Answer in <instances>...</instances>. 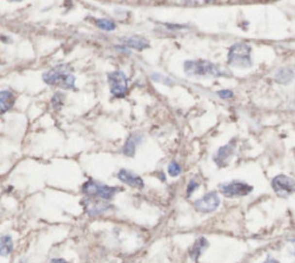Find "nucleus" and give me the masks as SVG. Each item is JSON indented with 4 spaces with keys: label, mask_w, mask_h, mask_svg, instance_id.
I'll return each instance as SVG.
<instances>
[{
    "label": "nucleus",
    "mask_w": 295,
    "mask_h": 263,
    "mask_svg": "<svg viewBox=\"0 0 295 263\" xmlns=\"http://www.w3.org/2000/svg\"><path fill=\"white\" fill-rule=\"evenodd\" d=\"M85 209H87L88 214L90 216H97L106 212L107 209H110L111 206L109 203H106L105 200H100V198H91L89 197L88 200L84 201Z\"/></svg>",
    "instance_id": "9"
},
{
    "label": "nucleus",
    "mask_w": 295,
    "mask_h": 263,
    "mask_svg": "<svg viewBox=\"0 0 295 263\" xmlns=\"http://www.w3.org/2000/svg\"><path fill=\"white\" fill-rule=\"evenodd\" d=\"M207 247H208L207 240H205L204 238H199V239L195 243V245L193 246L192 252H190V256H192V259L195 260V261H197L199 255H201L203 250H204V248H207Z\"/></svg>",
    "instance_id": "17"
},
{
    "label": "nucleus",
    "mask_w": 295,
    "mask_h": 263,
    "mask_svg": "<svg viewBox=\"0 0 295 263\" xmlns=\"http://www.w3.org/2000/svg\"><path fill=\"white\" fill-rule=\"evenodd\" d=\"M271 187L277 195L281 197H287L295 193V179L285 174H279L271 181Z\"/></svg>",
    "instance_id": "5"
},
{
    "label": "nucleus",
    "mask_w": 295,
    "mask_h": 263,
    "mask_svg": "<svg viewBox=\"0 0 295 263\" xmlns=\"http://www.w3.org/2000/svg\"><path fill=\"white\" fill-rule=\"evenodd\" d=\"M96 26L101 30H105V32H112L116 28V24L109 19H97Z\"/></svg>",
    "instance_id": "18"
},
{
    "label": "nucleus",
    "mask_w": 295,
    "mask_h": 263,
    "mask_svg": "<svg viewBox=\"0 0 295 263\" xmlns=\"http://www.w3.org/2000/svg\"><path fill=\"white\" fill-rule=\"evenodd\" d=\"M183 69L184 73L189 76H214V78L229 76L227 72L208 60H188L184 63Z\"/></svg>",
    "instance_id": "2"
},
{
    "label": "nucleus",
    "mask_w": 295,
    "mask_h": 263,
    "mask_svg": "<svg viewBox=\"0 0 295 263\" xmlns=\"http://www.w3.org/2000/svg\"><path fill=\"white\" fill-rule=\"evenodd\" d=\"M118 179L121 180L122 182L127 183L128 186H131V187H134V188H143L144 187V182L143 180L141 177H138L137 174H135L131 172V171H128V170H120L118 172Z\"/></svg>",
    "instance_id": "10"
},
{
    "label": "nucleus",
    "mask_w": 295,
    "mask_h": 263,
    "mask_svg": "<svg viewBox=\"0 0 295 263\" xmlns=\"http://www.w3.org/2000/svg\"><path fill=\"white\" fill-rule=\"evenodd\" d=\"M273 79H275V81L279 84H290L294 81L295 73L293 69L287 68V67H282V68H279L278 71L275 73Z\"/></svg>",
    "instance_id": "12"
},
{
    "label": "nucleus",
    "mask_w": 295,
    "mask_h": 263,
    "mask_svg": "<svg viewBox=\"0 0 295 263\" xmlns=\"http://www.w3.org/2000/svg\"><path fill=\"white\" fill-rule=\"evenodd\" d=\"M220 198L216 192H210L194 202V207L199 213H212L219 207Z\"/></svg>",
    "instance_id": "8"
},
{
    "label": "nucleus",
    "mask_w": 295,
    "mask_h": 263,
    "mask_svg": "<svg viewBox=\"0 0 295 263\" xmlns=\"http://www.w3.org/2000/svg\"><path fill=\"white\" fill-rule=\"evenodd\" d=\"M9 1H21V0H9Z\"/></svg>",
    "instance_id": "26"
},
{
    "label": "nucleus",
    "mask_w": 295,
    "mask_h": 263,
    "mask_svg": "<svg viewBox=\"0 0 295 263\" xmlns=\"http://www.w3.org/2000/svg\"><path fill=\"white\" fill-rule=\"evenodd\" d=\"M263 263H279L278 261H277V260H275V259H272V258H267L265 261H264Z\"/></svg>",
    "instance_id": "25"
},
{
    "label": "nucleus",
    "mask_w": 295,
    "mask_h": 263,
    "mask_svg": "<svg viewBox=\"0 0 295 263\" xmlns=\"http://www.w3.org/2000/svg\"><path fill=\"white\" fill-rule=\"evenodd\" d=\"M121 42L124 43L125 47L135 49V50L137 51H142L144 49L149 48V42H148V39L141 37V36H131V37L122 38Z\"/></svg>",
    "instance_id": "13"
},
{
    "label": "nucleus",
    "mask_w": 295,
    "mask_h": 263,
    "mask_svg": "<svg viewBox=\"0 0 295 263\" xmlns=\"http://www.w3.org/2000/svg\"><path fill=\"white\" fill-rule=\"evenodd\" d=\"M152 79L157 82H161V83H165V84H172V81L168 78H166L161 73H155V74H152Z\"/></svg>",
    "instance_id": "20"
},
{
    "label": "nucleus",
    "mask_w": 295,
    "mask_h": 263,
    "mask_svg": "<svg viewBox=\"0 0 295 263\" xmlns=\"http://www.w3.org/2000/svg\"><path fill=\"white\" fill-rule=\"evenodd\" d=\"M219 188L221 193L227 197H246V195H248L249 193L253 192V187H251L250 185L242 181H238V180H234V181H230V182L220 183Z\"/></svg>",
    "instance_id": "7"
},
{
    "label": "nucleus",
    "mask_w": 295,
    "mask_h": 263,
    "mask_svg": "<svg viewBox=\"0 0 295 263\" xmlns=\"http://www.w3.org/2000/svg\"><path fill=\"white\" fill-rule=\"evenodd\" d=\"M218 96H219L220 99H232V97H233V91H230V90H220V91H218Z\"/></svg>",
    "instance_id": "21"
},
{
    "label": "nucleus",
    "mask_w": 295,
    "mask_h": 263,
    "mask_svg": "<svg viewBox=\"0 0 295 263\" xmlns=\"http://www.w3.org/2000/svg\"><path fill=\"white\" fill-rule=\"evenodd\" d=\"M229 64L236 68H249L253 66L251 48L247 43H236L229 49Z\"/></svg>",
    "instance_id": "3"
},
{
    "label": "nucleus",
    "mask_w": 295,
    "mask_h": 263,
    "mask_svg": "<svg viewBox=\"0 0 295 263\" xmlns=\"http://www.w3.org/2000/svg\"><path fill=\"white\" fill-rule=\"evenodd\" d=\"M197 186H198V183L195 181V180H192V181L189 182V185H188V187H187V194L188 195H190L192 194V193L195 191L196 188H197Z\"/></svg>",
    "instance_id": "23"
},
{
    "label": "nucleus",
    "mask_w": 295,
    "mask_h": 263,
    "mask_svg": "<svg viewBox=\"0 0 295 263\" xmlns=\"http://www.w3.org/2000/svg\"><path fill=\"white\" fill-rule=\"evenodd\" d=\"M43 80L49 85H57L63 89H74L75 88V76L72 74L70 68L66 65L54 67L43 74Z\"/></svg>",
    "instance_id": "1"
},
{
    "label": "nucleus",
    "mask_w": 295,
    "mask_h": 263,
    "mask_svg": "<svg viewBox=\"0 0 295 263\" xmlns=\"http://www.w3.org/2000/svg\"><path fill=\"white\" fill-rule=\"evenodd\" d=\"M141 141H142V136L138 135V134H133V135L129 136L124 147V154L126 156H129V157H133L135 151H136V147Z\"/></svg>",
    "instance_id": "14"
},
{
    "label": "nucleus",
    "mask_w": 295,
    "mask_h": 263,
    "mask_svg": "<svg viewBox=\"0 0 295 263\" xmlns=\"http://www.w3.org/2000/svg\"><path fill=\"white\" fill-rule=\"evenodd\" d=\"M121 188L111 187V186L104 185L95 180H89L82 186V192L91 198H100V200L109 201L118 193Z\"/></svg>",
    "instance_id": "4"
},
{
    "label": "nucleus",
    "mask_w": 295,
    "mask_h": 263,
    "mask_svg": "<svg viewBox=\"0 0 295 263\" xmlns=\"http://www.w3.org/2000/svg\"><path fill=\"white\" fill-rule=\"evenodd\" d=\"M61 96L60 94H57L54 95L53 99H52V103H53V106L54 109H60L61 105H63V100H59V97Z\"/></svg>",
    "instance_id": "22"
},
{
    "label": "nucleus",
    "mask_w": 295,
    "mask_h": 263,
    "mask_svg": "<svg viewBox=\"0 0 295 263\" xmlns=\"http://www.w3.org/2000/svg\"><path fill=\"white\" fill-rule=\"evenodd\" d=\"M233 152H234V145L233 143H229V145L221 147L218 150L216 157H214V162L219 166H225L229 158L232 157Z\"/></svg>",
    "instance_id": "11"
},
{
    "label": "nucleus",
    "mask_w": 295,
    "mask_h": 263,
    "mask_svg": "<svg viewBox=\"0 0 295 263\" xmlns=\"http://www.w3.org/2000/svg\"><path fill=\"white\" fill-rule=\"evenodd\" d=\"M13 252V240L11 235H2L0 240V253L2 256H7Z\"/></svg>",
    "instance_id": "16"
},
{
    "label": "nucleus",
    "mask_w": 295,
    "mask_h": 263,
    "mask_svg": "<svg viewBox=\"0 0 295 263\" xmlns=\"http://www.w3.org/2000/svg\"><path fill=\"white\" fill-rule=\"evenodd\" d=\"M110 83V90L111 94L115 97L121 99L127 94L128 89V83H127V78H126L125 73L122 72H112L107 75Z\"/></svg>",
    "instance_id": "6"
},
{
    "label": "nucleus",
    "mask_w": 295,
    "mask_h": 263,
    "mask_svg": "<svg viewBox=\"0 0 295 263\" xmlns=\"http://www.w3.org/2000/svg\"><path fill=\"white\" fill-rule=\"evenodd\" d=\"M15 97L14 95L8 90H2L0 93V105H1V112L5 113L8 111L9 109H12V106L14 105Z\"/></svg>",
    "instance_id": "15"
},
{
    "label": "nucleus",
    "mask_w": 295,
    "mask_h": 263,
    "mask_svg": "<svg viewBox=\"0 0 295 263\" xmlns=\"http://www.w3.org/2000/svg\"><path fill=\"white\" fill-rule=\"evenodd\" d=\"M168 173H170V176H172V177H178L181 173L180 165L178 164L175 161L171 162L170 165H168Z\"/></svg>",
    "instance_id": "19"
},
{
    "label": "nucleus",
    "mask_w": 295,
    "mask_h": 263,
    "mask_svg": "<svg viewBox=\"0 0 295 263\" xmlns=\"http://www.w3.org/2000/svg\"><path fill=\"white\" fill-rule=\"evenodd\" d=\"M51 263H68V262L65 261V260H63V259H54V260H52Z\"/></svg>",
    "instance_id": "24"
}]
</instances>
